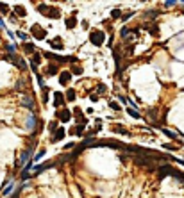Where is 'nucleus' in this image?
<instances>
[{
  "label": "nucleus",
  "instance_id": "nucleus-18",
  "mask_svg": "<svg viewBox=\"0 0 184 198\" xmlns=\"http://www.w3.org/2000/svg\"><path fill=\"white\" fill-rule=\"evenodd\" d=\"M23 50H27V54H34V45L32 43H23Z\"/></svg>",
  "mask_w": 184,
  "mask_h": 198
},
{
  "label": "nucleus",
  "instance_id": "nucleus-3",
  "mask_svg": "<svg viewBox=\"0 0 184 198\" xmlns=\"http://www.w3.org/2000/svg\"><path fill=\"white\" fill-rule=\"evenodd\" d=\"M134 164H136V166H156V164H154V159H152V157H147V155H136V157H134Z\"/></svg>",
  "mask_w": 184,
  "mask_h": 198
},
{
  "label": "nucleus",
  "instance_id": "nucleus-15",
  "mask_svg": "<svg viewBox=\"0 0 184 198\" xmlns=\"http://www.w3.org/2000/svg\"><path fill=\"white\" fill-rule=\"evenodd\" d=\"M147 29H149V32H150L152 36H159V29H157V25H147Z\"/></svg>",
  "mask_w": 184,
  "mask_h": 198
},
{
  "label": "nucleus",
  "instance_id": "nucleus-23",
  "mask_svg": "<svg viewBox=\"0 0 184 198\" xmlns=\"http://www.w3.org/2000/svg\"><path fill=\"white\" fill-rule=\"evenodd\" d=\"M127 113H129V114H131V116H132V118H136V120H138V118H140V113H138V111H134V109H132V107H129V109H127Z\"/></svg>",
  "mask_w": 184,
  "mask_h": 198
},
{
  "label": "nucleus",
  "instance_id": "nucleus-11",
  "mask_svg": "<svg viewBox=\"0 0 184 198\" xmlns=\"http://www.w3.org/2000/svg\"><path fill=\"white\" fill-rule=\"evenodd\" d=\"M45 57H48V59H55L57 63H66V61H68V57H61V55H55V54H50V52H47Z\"/></svg>",
  "mask_w": 184,
  "mask_h": 198
},
{
  "label": "nucleus",
  "instance_id": "nucleus-36",
  "mask_svg": "<svg viewBox=\"0 0 184 198\" xmlns=\"http://www.w3.org/2000/svg\"><path fill=\"white\" fill-rule=\"evenodd\" d=\"M43 155H45V150H39V152H38V155H36V161H39Z\"/></svg>",
  "mask_w": 184,
  "mask_h": 198
},
{
  "label": "nucleus",
  "instance_id": "nucleus-5",
  "mask_svg": "<svg viewBox=\"0 0 184 198\" xmlns=\"http://www.w3.org/2000/svg\"><path fill=\"white\" fill-rule=\"evenodd\" d=\"M21 104L27 107V109H34V98L30 96V95H23V98H21Z\"/></svg>",
  "mask_w": 184,
  "mask_h": 198
},
{
  "label": "nucleus",
  "instance_id": "nucleus-29",
  "mask_svg": "<svg viewBox=\"0 0 184 198\" xmlns=\"http://www.w3.org/2000/svg\"><path fill=\"white\" fill-rule=\"evenodd\" d=\"M39 61H41V55H39V54H34V55H32V61H30V63H34V64H38Z\"/></svg>",
  "mask_w": 184,
  "mask_h": 198
},
{
  "label": "nucleus",
  "instance_id": "nucleus-14",
  "mask_svg": "<svg viewBox=\"0 0 184 198\" xmlns=\"http://www.w3.org/2000/svg\"><path fill=\"white\" fill-rule=\"evenodd\" d=\"M34 127H36V116H34V114H30V116H29V120H27V129H30V130H32Z\"/></svg>",
  "mask_w": 184,
  "mask_h": 198
},
{
  "label": "nucleus",
  "instance_id": "nucleus-17",
  "mask_svg": "<svg viewBox=\"0 0 184 198\" xmlns=\"http://www.w3.org/2000/svg\"><path fill=\"white\" fill-rule=\"evenodd\" d=\"M113 130H115V132H118V134H122V136H129V130H127V129H123V127H120V125H116Z\"/></svg>",
  "mask_w": 184,
  "mask_h": 198
},
{
  "label": "nucleus",
  "instance_id": "nucleus-6",
  "mask_svg": "<svg viewBox=\"0 0 184 198\" xmlns=\"http://www.w3.org/2000/svg\"><path fill=\"white\" fill-rule=\"evenodd\" d=\"M98 146H113V148H125V145H123V143H120V141H102V143H98Z\"/></svg>",
  "mask_w": 184,
  "mask_h": 198
},
{
  "label": "nucleus",
  "instance_id": "nucleus-21",
  "mask_svg": "<svg viewBox=\"0 0 184 198\" xmlns=\"http://www.w3.org/2000/svg\"><path fill=\"white\" fill-rule=\"evenodd\" d=\"M163 132H165L170 139H177V134H175V132H172V130H168V129H163Z\"/></svg>",
  "mask_w": 184,
  "mask_h": 198
},
{
  "label": "nucleus",
  "instance_id": "nucleus-1",
  "mask_svg": "<svg viewBox=\"0 0 184 198\" xmlns=\"http://www.w3.org/2000/svg\"><path fill=\"white\" fill-rule=\"evenodd\" d=\"M38 11H39L41 14L48 16V18H59V16H61V11H59L57 7H48V5H45V4H41V5L38 7Z\"/></svg>",
  "mask_w": 184,
  "mask_h": 198
},
{
  "label": "nucleus",
  "instance_id": "nucleus-31",
  "mask_svg": "<svg viewBox=\"0 0 184 198\" xmlns=\"http://www.w3.org/2000/svg\"><path fill=\"white\" fill-rule=\"evenodd\" d=\"M23 84H27V82H25V79L18 80V82H16V89H20V91H21V89H23Z\"/></svg>",
  "mask_w": 184,
  "mask_h": 198
},
{
  "label": "nucleus",
  "instance_id": "nucleus-37",
  "mask_svg": "<svg viewBox=\"0 0 184 198\" xmlns=\"http://www.w3.org/2000/svg\"><path fill=\"white\" fill-rule=\"evenodd\" d=\"M165 5H166V7H172V5H175V2L170 0V2H165Z\"/></svg>",
  "mask_w": 184,
  "mask_h": 198
},
{
  "label": "nucleus",
  "instance_id": "nucleus-20",
  "mask_svg": "<svg viewBox=\"0 0 184 198\" xmlns=\"http://www.w3.org/2000/svg\"><path fill=\"white\" fill-rule=\"evenodd\" d=\"M0 13H2V14H7V13H9V5H7L5 2H0Z\"/></svg>",
  "mask_w": 184,
  "mask_h": 198
},
{
  "label": "nucleus",
  "instance_id": "nucleus-25",
  "mask_svg": "<svg viewBox=\"0 0 184 198\" xmlns=\"http://www.w3.org/2000/svg\"><path fill=\"white\" fill-rule=\"evenodd\" d=\"M16 36H18L20 39H23V41H27V38H29V36H27L23 30H18V32H16Z\"/></svg>",
  "mask_w": 184,
  "mask_h": 198
},
{
  "label": "nucleus",
  "instance_id": "nucleus-38",
  "mask_svg": "<svg viewBox=\"0 0 184 198\" xmlns=\"http://www.w3.org/2000/svg\"><path fill=\"white\" fill-rule=\"evenodd\" d=\"M147 16H150V18H156V16H157V13H152V11H150V13H147Z\"/></svg>",
  "mask_w": 184,
  "mask_h": 198
},
{
  "label": "nucleus",
  "instance_id": "nucleus-40",
  "mask_svg": "<svg viewBox=\"0 0 184 198\" xmlns=\"http://www.w3.org/2000/svg\"><path fill=\"white\" fill-rule=\"evenodd\" d=\"M0 27H4V21H2V18H0Z\"/></svg>",
  "mask_w": 184,
  "mask_h": 198
},
{
  "label": "nucleus",
  "instance_id": "nucleus-33",
  "mask_svg": "<svg viewBox=\"0 0 184 198\" xmlns=\"http://www.w3.org/2000/svg\"><path fill=\"white\" fill-rule=\"evenodd\" d=\"M84 127H86V125H84V123H79V125H77V129H75V130H73V132H77V134H81V132H82V130H84Z\"/></svg>",
  "mask_w": 184,
  "mask_h": 198
},
{
  "label": "nucleus",
  "instance_id": "nucleus-12",
  "mask_svg": "<svg viewBox=\"0 0 184 198\" xmlns=\"http://www.w3.org/2000/svg\"><path fill=\"white\" fill-rule=\"evenodd\" d=\"M30 159V150H25L23 154H21V157H20V161H18V166H21L23 163H27Z\"/></svg>",
  "mask_w": 184,
  "mask_h": 198
},
{
  "label": "nucleus",
  "instance_id": "nucleus-24",
  "mask_svg": "<svg viewBox=\"0 0 184 198\" xmlns=\"http://www.w3.org/2000/svg\"><path fill=\"white\" fill-rule=\"evenodd\" d=\"M13 188H14V184H13V182H11V184H9V186H7V188H5V189H4V191H2V195H4V197H7V195H9V193H11V191H13Z\"/></svg>",
  "mask_w": 184,
  "mask_h": 198
},
{
  "label": "nucleus",
  "instance_id": "nucleus-22",
  "mask_svg": "<svg viewBox=\"0 0 184 198\" xmlns=\"http://www.w3.org/2000/svg\"><path fill=\"white\" fill-rule=\"evenodd\" d=\"M50 45H52L54 48H57V50H61V48H63V43H61L59 39H55V41H50Z\"/></svg>",
  "mask_w": 184,
  "mask_h": 198
},
{
  "label": "nucleus",
  "instance_id": "nucleus-2",
  "mask_svg": "<svg viewBox=\"0 0 184 198\" xmlns=\"http://www.w3.org/2000/svg\"><path fill=\"white\" fill-rule=\"evenodd\" d=\"M89 41L97 46H102L104 45V32L102 30H91L89 32Z\"/></svg>",
  "mask_w": 184,
  "mask_h": 198
},
{
  "label": "nucleus",
  "instance_id": "nucleus-10",
  "mask_svg": "<svg viewBox=\"0 0 184 198\" xmlns=\"http://www.w3.org/2000/svg\"><path fill=\"white\" fill-rule=\"evenodd\" d=\"M63 138H64V129H61V127H59V129L55 130L54 138H52V143H57V141H61Z\"/></svg>",
  "mask_w": 184,
  "mask_h": 198
},
{
  "label": "nucleus",
  "instance_id": "nucleus-30",
  "mask_svg": "<svg viewBox=\"0 0 184 198\" xmlns=\"http://www.w3.org/2000/svg\"><path fill=\"white\" fill-rule=\"evenodd\" d=\"M70 73H75V75H81V73H82V70H81L79 66H72V71H70Z\"/></svg>",
  "mask_w": 184,
  "mask_h": 198
},
{
  "label": "nucleus",
  "instance_id": "nucleus-4",
  "mask_svg": "<svg viewBox=\"0 0 184 198\" xmlns=\"http://www.w3.org/2000/svg\"><path fill=\"white\" fill-rule=\"evenodd\" d=\"M30 32H32V36H34L36 39H43V38H47V30L41 29V27H38V25H34Z\"/></svg>",
  "mask_w": 184,
  "mask_h": 198
},
{
  "label": "nucleus",
  "instance_id": "nucleus-19",
  "mask_svg": "<svg viewBox=\"0 0 184 198\" xmlns=\"http://www.w3.org/2000/svg\"><path fill=\"white\" fill-rule=\"evenodd\" d=\"M14 13H16L18 16H21V18L25 16V9H23L21 5H16V7H14Z\"/></svg>",
  "mask_w": 184,
  "mask_h": 198
},
{
  "label": "nucleus",
  "instance_id": "nucleus-9",
  "mask_svg": "<svg viewBox=\"0 0 184 198\" xmlns=\"http://www.w3.org/2000/svg\"><path fill=\"white\" fill-rule=\"evenodd\" d=\"M63 102H64V98H63V93H54V105L55 107H61L63 105Z\"/></svg>",
  "mask_w": 184,
  "mask_h": 198
},
{
  "label": "nucleus",
  "instance_id": "nucleus-26",
  "mask_svg": "<svg viewBox=\"0 0 184 198\" xmlns=\"http://www.w3.org/2000/svg\"><path fill=\"white\" fill-rule=\"evenodd\" d=\"M73 100H75V91L68 89V102H73Z\"/></svg>",
  "mask_w": 184,
  "mask_h": 198
},
{
  "label": "nucleus",
  "instance_id": "nucleus-32",
  "mask_svg": "<svg viewBox=\"0 0 184 198\" xmlns=\"http://www.w3.org/2000/svg\"><path fill=\"white\" fill-rule=\"evenodd\" d=\"M48 129H50V132H54V130H57L59 127H57V121H52L50 125H48Z\"/></svg>",
  "mask_w": 184,
  "mask_h": 198
},
{
  "label": "nucleus",
  "instance_id": "nucleus-7",
  "mask_svg": "<svg viewBox=\"0 0 184 198\" xmlns=\"http://www.w3.org/2000/svg\"><path fill=\"white\" fill-rule=\"evenodd\" d=\"M70 80H72V73H70V71H63V73L59 75V82H61L63 86H68Z\"/></svg>",
  "mask_w": 184,
  "mask_h": 198
},
{
  "label": "nucleus",
  "instance_id": "nucleus-35",
  "mask_svg": "<svg viewBox=\"0 0 184 198\" xmlns=\"http://www.w3.org/2000/svg\"><path fill=\"white\" fill-rule=\"evenodd\" d=\"M109 105H111V109H115V111H120V105H118L116 102H111Z\"/></svg>",
  "mask_w": 184,
  "mask_h": 198
},
{
  "label": "nucleus",
  "instance_id": "nucleus-8",
  "mask_svg": "<svg viewBox=\"0 0 184 198\" xmlns=\"http://www.w3.org/2000/svg\"><path fill=\"white\" fill-rule=\"evenodd\" d=\"M57 118H59L61 121H64V123H66V121L72 118V113H70L68 109H63V111H59V113H57Z\"/></svg>",
  "mask_w": 184,
  "mask_h": 198
},
{
  "label": "nucleus",
  "instance_id": "nucleus-28",
  "mask_svg": "<svg viewBox=\"0 0 184 198\" xmlns=\"http://www.w3.org/2000/svg\"><path fill=\"white\" fill-rule=\"evenodd\" d=\"M129 32H131V30H129V29H127V27H123V29H122V32H120V34H122V38H123V39H125V38H129Z\"/></svg>",
  "mask_w": 184,
  "mask_h": 198
},
{
  "label": "nucleus",
  "instance_id": "nucleus-16",
  "mask_svg": "<svg viewBox=\"0 0 184 198\" xmlns=\"http://www.w3.org/2000/svg\"><path fill=\"white\" fill-rule=\"evenodd\" d=\"M47 73H48V75H55V73H59L57 64H50V66H48V70H47Z\"/></svg>",
  "mask_w": 184,
  "mask_h": 198
},
{
  "label": "nucleus",
  "instance_id": "nucleus-34",
  "mask_svg": "<svg viewBox=\"0 0 184 198\" xmlns=\"http://www.w3.org/2000/svg\"><path fill=\"white\" fill-rule=\"evenodd\" d=\"M156 116H157V111H156V109L152 111V109H150V111H149V118H154V120H156Z\"/></svg>",
  "mask_w": 184,
  "mask_h": 198
},
{
  "label": "nucleus",
  "instance_id": "nucleus-27",
  "mask_svg": "<svg viewBox=\"0 0 184 198\" xmlns=\"http://www.w3.org/2000/svg\"><path fill=\"white\" fill-rule=\"evenodd\" d=\"M111 16H113V18H120V16H122V11H120V9H113Z\"/></svg>",
  "mask_w": 184,
  "mask_h": 198
},
{
  "label": "nucleus",
  "instance_id": "nucleus-39",
  "mask_svg": "<svg viewBox=\"0 0 184 198\" xmlns=\"http://www.w3.org/2000/svg\"><path fill=\"white\" fill-rule=\"evenodd\" d=\"M165 148H168V150H175V146H174V145H165Z\"/></svg>",
  "mask_w": 184,
  "mask_h": 198
},
{
  "label": "nucleus",
  "instance_id": "nucleus-13",
  "mask_svg": "<svg viewBox=\"0 0 184 198\" xmlns=\"http://www.w3.org/2000/svg\"><path fill=\"white\" fill-rule=\"evenodd\" d=\"M75 25H77V20H75V11H73V16L66 20V27H68V29H73Z\"/></svg>",
  "mask_w": 184,
  "mask_h": 198
}]
</instances>
